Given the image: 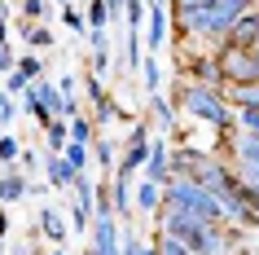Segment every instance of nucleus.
I'll return each mask as SVG.
<instances>
[{
	"label": "nucleus",
	"instance_id": "1",
	"mask_svg": "<svg viewBox=\"0 0 259 255\" xmlns=\"http://www.w3.org/2000/svg\"><path fill=\"white\" fill-rule=\"evenodd\" d=\"M176 110H185L193 123H206L215 132H233V106L224 101V88H206V84H193L180 75L176 80Z\"/></svg>",
	"mask_w": 259,
	"mask_h": 255
},
{
	"label": "nucleus",
	"instance_id": "2",
	"mask_svg": "<svg viewBox=\"0 0 259 255\" xmlns=\"http://www.w3.org/2000/svg\"><path fill=\"white\" fill-rule=\"evenodd\" d=\"M163 207H167V211H180V215L211 220V225H224L215 194H206V189L198 185V180H189V176H171V180L163 185Z\"/></svg>",
	"mask_w": 259,
	"mask_h": 255
},
{
	"label": "nucleus",
	"instance_id": "3",
	"mask_svg": "<svg viewBox=\"0 0 259 255\" xmlns=\"http://www.w3.org/2000/svg\"><path fill=\"white\" fill-rule=\"evenodd\" d=\"M237 242H242V233H237L233 225L198 220V225L189 229L185 246H189V255H237Z\"/></svg>",
	"mask_w": 259,
	"mask_h": 255
},
{
	"label": "nucleus",
	"instance_id": "4",
	"mask_svg": "<svg viewBox=\"0 0 259 255\" xmlns=\"http://www.w3.org/2000/svg\"><path fill=\"white\" fill-rule=\"evenodd\" d=\"M215 66H220V84H224V88H233V84H259L255 49H229V44H220L215 49Z\"/></svg>",
	"mask_w": 259,
	"mask_h": 255
},
{
	"label": "nucleus",
	"instance_id": "5",
	"mask_svg": "<svg viewBox=\"0 0 259 255\" xmlns=\"http://www.w3.org/2000/svg\"><path fill=\"white\" fill-rule=\"evenodd\" d=\"M145 159H150V123H132V136H127V145L119 150V167H114V176L132 180V176L145 167Z\"/></svg>",
	"mask_w": 259,
	"mask_h": 255
},
{
	"label": "nucleus",
	"instance_id": "6",
	"mask_svg": "<svg viewBox=\"0 0 259 255\" xmlns=\"http://www.w3.org/2000/svg\"><path fill=\"white\" fill-rule=\"evenodd\" d=\"M189 180H198V185L206 189V194H224V189H233L237 185V176H233V167L220 154H202L198 159V167L189 172Z\"/></svg>",
	"mask_w": 259,
	"mask_h": 255
},
{
	"label": "nucleus",
	"instance_id": "7",
	"mask_svg": "<svg viewBox=\"0 0 259 255\" xmlns=\"http://www.w3.org/2000/svg\"><path fill=\"white\" fill-rule=\"evenodd\" d=\"M141 172L154 185H167L171 180V145H167V136H150V159H145Z\"/></svg>",
	"mask_w": 259,
	"mask_h": 255
},
{
	"label": "nucleus",
	"instance_id": "8",
	"mask_svg": "<svg viewBox=\"0 0 259 255\" xmlns=\"http://www.w3.org/2000/svg\"><path fill=\"white\" fill-rule=\"evenodd\" d=\"M185 80L206 84V88H224L220 84V66H215V49L211 53H185Z\"/></svg>",
	"mask_w": 259,
	"mask_h": 255
},
{
	"label": "nucleus",
	"instance_id": "9",
	"mask_svg": "<svg viewBox=\"0 0 259 255\" xmlns=\"http://www.w3.org/2000/svg\"><path fill=\"white\" fill-rule=\"evenodd\" d=\"M220 44H229V49H255V44H259V9L242 14V18L229 27V35H224ZM220 44H215V49H220Z\"/></svg>",
	"mask_w": 259,
	"mask_h": 255
},
{
	"label": "nucleus",
	"instance_id": "10",
	"mask_svg": "<svg viewBox=\"0 0 259 255\" xmlns=\"http://www.w3.org/2000/svg\"><path fill=\"white\" fill-rule=\"evenodd\" d=\"M167 31H171V14H167V5H154L150 14H145V44H150V57L167 44Z\"/></svg>",
	"mask_w": 259,
	"mask_h": 255
},
{
	"label": "nucleus",
	"instance_id": "11",
	"mask_svg": "<svg viewBox=\"0 0 259 255\" xmlns=\"http://www.w3.org/2000/svg\"><path fill=\"white\" fill-rule=\"evenodd\" d=\"M106 198H110V211H114V220L132 215V180L110 176V180H106Z\"/></svg>",
	"mask_w": 259,
	"mask_h": 255
},
{
	"label": "nucleus",
	"instance_id": "12",
	"mask_svg": "<svg viewBox=\"0 0 259 255\" xmlns=\"http://www.w3.org/2000/svg\"><path fill=\"white\" fill-rule=\"evenodd\" d=\"M132 207L145 211V215H158V207H163V185H154V180L141 176L137 185H132Z\"/></svg>",
	"mask_w": 259,
	"mask_h": 255
},
{
	"label": "nucleus",
	"instance_id": "13",
	"mask_svg": "<svg viewBox=\"0 0 259 255\" xmlns=\"http://www.w3.org/2000/svg\"><path fill=\"white\" fill-rule=\"evenodd\" d=\"M22 198H27V176L18 172V167H0V202L14 207Z\"/></svg>",
	"mask_w": 259,
	"mask_h": 255
},
{
	"label": "nucleus",
	"instance_id": "14",
	"mask_svg": "<svg viewBox=\"0 0 259 255\" xmlns=\"http://www.w3.org/2000/svg\"><path fill=\"white\" fill-rule=\"evenodd\" d=\"M44 180H49V189H70L75 172H70V163L62 154H44Z\"/></svg>",
	"mask_w": 259,
	"mask_h": 255
},
{
	"label": "nucleus",
	"instance_id": "15",
	"mask_svg": "<svg viewBox=\"0 0 259 255\" xmlns=\"http://www.w3.org/2000/svg\"><path fill=\"white\" fill-rule=\"evenodd\" d=\"M40 233L53 242V246H66V233H70V229H66V220H62V211L44 207V211H40Z\"/></svg>",
	"mask_w": 259,
	"mask_h": 255
},
{
	"label": "nucleus",
	"instance_id": "16",
	"mask_svg": "<svg viewBox=\"0 0 259 255\" xmlns=\"http://www.w3.org/2000/svg\"><path fill=\"white\" fill-rule=\"evenodd\" d=\"M229 150H233V159H237V167H259V136L237 132Z\"/></svg>",
	"mask_w": 259,
	"mask_h": 255
},
{
	"label": "nucleus",
	"instance_id": "17",
	"mask_svg": "<svg viewBox=\"0 0 259 255\" xmlns=\"http://www.w3.org/2000/svg\"><path fill=\"white\" fill-rule=\"evenodd\" d=\"M224 101L233 110H259V84H233L224 88Z\"/></svg>",
	"mask_w": 259,
	"mask_h": 255
},
{
	"label": "nucleus",
	"instance_id": "18",
	"mask_svg": "<svg viewBox=\"0 0 259 255\" xmlns=\"http://www.w3.org/2000/svg\"><path fill=\"white\" fill-rule=\"evenodd\" d=\"M88 44H93V75L101 80L110 70V53H114V49H110V35L106 31H88Z\"/></svg>",
	"mask_w": 259,
	"mask_h": 255
},
{
	"label": "nucleus",
	"instance_id": "19",
	"mask_svg": "<svg viewBox=\"0 0 259 255\" xmlns=\"http://www.w3.org/2000/svg\"><path fill=\"white\" fill-rule=\"evenodd\" d=\"M150 115H154L150 128H158V132H171V128H176V106H171L163 93H154V97H150Z\"/></svg>",
	"mask_w": 259,
	"mask_h": 255
},
{
	"label": "nucleus",
	"instance_id": "20",
	"mask_svg": "<svg viewBox=\"0 0 259 255\" xmlns=\"http://www.w3.org/2000/svg\"><path fill=\"white\" fill-rule=\"evenodd\" d=\"M93 159H97V167H101V172L106 176H114V167H119V145H114V141H110V136H97L93 145Z\"/></svg>",
	"mask_w": 259,
	"mask_h": 255
},
{
	"label": "nucleus",
	"instance_id": "21",
	"mask_svg": "<svg viewBox=\"0 0 259 255\" xmlns=\"http://www.w3.org/2000/svg\"><path fill=\"white\" fill-rule=\"evenodd\" d=\"M123 57H127V75H141V62H145L141 31H127V35H123Z\"/></svg>",
	"mask_w": 259,
	"mask_h": 255
},
{
	"label": "nucleus",
	"instance_id": "22",
	"mask_svg": "<svg viewBox=\"0 0 259 255\" xmlns=\"http://www.w3.org/2000/svg\"><path fill=\"white\" fill-rule=\"evenodd\" d=\"M66 132H70L75 145H93V141H97V123L88 119V115H75V119L66 123Z\"/></svg>",
	"mask_w": 259,
	"mask_h": 255
},
{
	"label": "nucleus",
	"instance_id": "23",
	"mask_svg": "<svg viewBox=\"0 0 259 255\" xmlns=\"http://www.w3.org/2000/svg\"><path fill=\"white\" fill-rule=\"evenodd\" d=\"M114 18H110V9L101 5V0H88V9H83V27L88 31H106Z\"/></svg>",
	"mask_w": 259,
	"mask_h": 255
},
{
	"label": "nucleus",
	"instance_id": "24",
	"mask_svg": "<svg viewBox=\"0 0 259 255\" xmlns=\"http://www.w3.org/2000/svg\"><path fill=\"white\" fill-rule=\"evenodd\" d=\"M44 141H49V154H62L70 145V132H66V119H53L44 128Z\"/></svg>",
	"mask_w": 259,
	"mask_h": 255
},
{
	"label": "nucleus",
	"instance_id": "25",
	"mask_svg": "<svg viewBox=\"0 0 259 255\" xmlns=\"http://www.w3.org/2000/svg\"><path fill=\"white\" fill-rule=\"evenodd\" d=\"M14 70H18L27 84H35V80L44 75V57H40V53H18V66H14Z\"/></svg>",
	"mask_w": 259,
	"mask_h": 255
},
{
	"label": "nucleus",
	"instance_id": "26",
	"mask_svg": "<svg viewBox=\"0 0 259 255\" xmlns=\"http://www.w3.org/2000/svg\"><path fill=\"white\" fill-rule=\"evenodd\" d=\"M202 159V150H171V176H189Z\"/></svg>",
	"mask_w": 259,
	"mask_h": 255
},
{
	"label": "nucleus",
	"instance_id": "27",
	"mask_svg": "<svg viewBox=\"0 0 259 255\" xmlns=\"http://www.w3.org/2000/svg\"><path fill=\"white\" fill-rule=\"evenodd\" d=\"M62 159L70 163V172L79 176V172H88V163H93V150H88V145H75V141H70V145L62 150Z\"/></svg>",
	"mask_w": 259,
	"mask_h": 255
},
{
	"label": "nucleus",
	"instance_id": "28",
	"mask_svg": "<svg viewBox=\"0 0 259 255\" xmlns=\"http://www.w3.org/2000/svg\"><path fill=\"white\" fill-rule=\"evenodd\" d=\"M22 40H27V49H53V31L44 27V22H31L22 31Z\"/></svg>",
	"mask_w": 259,
	"mask_h": 255
},
{
	"label": "nucleus",
	"instance_id": "29",
	"mask_svg": "<svg viewBox=\"0 0 259 255\" xmlns=\"http://www.w3.org/2000/svg\"><path fill=\"white\" fill-rule=\"evenodd\" d=\"M145 0H123V22H127V31H141L145 27Z\"/></svg>",
	"mask_w": 259,
	"mask_h": 255
},
{
	"label": "nucleus",
	"instance_id": "30",
	"mask_svg": "<svg viewBox=\"0 0 259 255\" xmlns=\"http://www.w3.org/2000/svg\"><path fill=\"white\" fill-rule=\"evenodd\" d=\"M14 9L22 22H40V18H49V0H18Z\"/></svg>",
	"mask_w": 259,
	"mask_h": 255
},
{
	"label": "nucleus",
	"instance_id": "31",
	"mask_svg": "<svg viewBox=\"0 0 259 255\" xmlns=\"http://www.w3.org/2000/svg\"><path fill=\"white\" fill-rule=\"evenodd\" d=\"M18 154H22V141L14 132L0 136V167H18Z\"/></svg>",
	"mask_w": 259,
	"mask_h": 255
},
{
	"label": "nucleus",
	"instance_id": "32",
	"mask_svg": "<svg viewBox=\"0 0 259 255\" xmlns=\"http://www.w3.org/2000/svg\"><path fill=\"white\" fill-rule=\"evenodd\" d=\"M141 80H145V88H150V97L163 88V70H158V57L145 53V62H141Z\"/></svg>",
	"mask_w": 259,
	"mask_h": 255
},
{
	"label": "nucleus",
	"instance_id": "33",
	"mask_svg": "<svg viewBox=\"0 0 259 255\" xmlns=\"http://www.w3.org/2000/svg\"><path fill=\"white\" fill-rule=\"evenodd\" d=\"M233 132L259 136V110H233Z\"/></svg>",
	"mask_w": 259,
	"mask_h": 255
},
{
	"label": "nucleus",
	"instance_id": "34",
	"mask_svg": "<svg viewBox=\"0 0 259 255\" xmlns=\"http://www.w3.org/2000/svg\"><path fill=\"white\" fill-rule=\"evenodd\" d=\"M114 119H119V106H114V97L106 93V97L93 106V123H114Z\"/></svg>",
	"mask_w": 259,
	"mask_h": 255
},
{
	"label": "nucleus",
	"instance_id": "35",
	"mask_svg": "<svg viewBox=\"0 0 259 255\" xmlns=\"http://www.w3.org/2000/svg\"><path fill=\"white\" fill-rule=\"evenodd\" d=\"M35 167H44V154L40 150H31V145H22V154H18V172H35Z\"/></svg>",
	"mask_w": 259,
	"mask_h": 255
},
{
	"label": "nucleus",
	"instance_id": "36",
	"mask_svg": "<svg viewBox=\"0 0 259 255\" xmlns=\"http://www.w3.org/2000/svg\"><path fill=\"white\" fill-rule=\"evenodd\" d=\"M0 84H5V88H0V93H5V97H22V93H27V88H31V84L22 80V75H18V70H9V75H5V80H0Z\"/></svg>",
	"mask_w": 259,
	"mask_h": 255
},
{
	"label": "nucleus",
	"instance_id": "37",
	"mask_svg": "<svg viewBox=\"0 0 259 255\" xmlns=\"http://www.w3.org/2000/svg\"><path fill=\"white\" fill-rule=\"evenodd\" d=\"M154 251H158V255H189V246H185V242H176V238H163V233H158V238H154Z\"/></svg>",
	"mask_w": 259,
	"mask_h": 255
},
{
	"label": "nucleus",
	"instance_id": "38",
	"mask_svg": "<svg viewBox=\"0 0 259 255\" xmlns=\"http://www.w3.org/2000/svg\"><path fill=\"white\" fill-rule=\"evenodd\" d=\"M106 93H110V88L97 80V75H88V80H83V97H88V106H97V101H101Z\"/></svg>",
	"mask_w": 259,
	"mask_h": 255
},
{
	"label": "nucleus",
	"instance_id": "39",
	"mask_svg": "<svg viewBox=\"0 0 259 255\" xmlns=\"http://www.w3.org/2000/svg\"><path fill=\"white\" fill-rule=\"evenodd\" d=\"M62 22H66L70 31H88V27H83V9H75V5H66V9H62Z\"/></svg>",
	"mask_w": 259,
	"mask_h": 255
},
{
	"label": "nucleus",
	"instance_id": "40",
	"mask_svg": "<svg viewBox=\"0 0 259 255\" xmlns=\"http://www.w3.org/2000/svg\"><path fill=\"white\" fill-rule=\"evenodd\" d=\"M14 119H18V101L0 93V123H14Z\"/></svg>",
	"mask_w": 259,
	"mask_h": 255
},
{
	"label": "nucleus",
	"instance_id": "41",
	"mask_svg": "<svg viewBox=\"0 0 259 255\" xmlns=\"http://www.w3.org/2000/svg\"><path fill=\"white\" fill-rule=\"evenodd\" d=\"M57 93H62V97H75V75H62V84H57Z\"/></svg>",
	"mask_w": 259,
	"mask_h": 255
},
{
	"label": "nucleus",
	"instance_id": "42",
	"mask_svg": "<svg viewBox=\"0 0 259 255\" xmlns=\"http://www.w3.org/2000/svg\"><path fill=\"white\" fill-rule=\"evenodd\" d=\"M101 5L110 9V18H123V0H101Z\"/></svg>",
	"mask_w": 259,
	"mask_h": 255
},
{
	"label": "nucleus",
	"instance_id": "43",
	"mask_svg": "<svg viewBox=\"0 0 259 255\" xmlns=\"http://www.w3.org/2000/svg\"><path fill=\"white\" fill-rule=\"evenodd\" d=\"M5 233H9V211L0 207V242H5Z\"/></svg>",
	"mask_w": 259,
	"mask_h": 255
},
{
	"label": "nucleus",
	"instance_id": "44",
	"mask_svg": "<svg viewBox=\"0 0 259 255\" xmlns=\"http://www.w3.org/2000/svg\"><path fill=\"white\" fill-rule=\"evenodd\" d=\"M0 44H9V14L0 18Z\"/></svg>",
	"mask_w": 259,
	"mask_h": 255
},
{
	"label": "nucleus",
	"instance_id": "45",
	"mask_svg": "<svg viewBox=\"0 0 259 255\" xmlns=\"http://www.w3.org/2000/svg\"><path fill=\"white\" fill-rule=\"evenodd\" d=\"M145 255H158V251H154V242H145Z\"/></svg>",
	"mask_w": 259,
	"mask_h": 255
},
{
	"label": "nucleus",
	"instance_id": "46",
	"mask_svg": "<svg viewBox=\"0 0 259 255\" xmlns=\"http://www.w3.org/2000/svg\"><path fill=\"white\" fill-rule=\"evenodd\" d=\"M49 255H66V246H53V251H49Z\"/></svg>",
	"mask_w": 259,
	"mask_h": 255
},
{
	"label": "nucleus",
	"instance_id": "47",
	"mask_svg": "<svg viewBox=\"0 0 259 255\" xmlns=\"http://www.w3.org/2000/svg\"><path fill=\"white\" fill-rule=\"evenodd\" d=\"M5 14H9V9H5V0H0V18H5Z\"/></svg>",
	"mask_w": 259,
	"mask_h": 255
},
{
	"label": "nucleus",
	"instance_id": "48",
	"mask_svg": "<svg viewBox=\"0 0 259 255\" xmlns=\"http://www.w3.org/2000/svg\"><path fill=\"white\" fill-rule=\"evenodd\" d=\"M57 5H62V9H66V5H70V0H57Z\"/></svg>",
	"mask_w": 259,
	"mask_h": 255
},
{
	"label": "nucleus",
	"instance_id": "49",
	"mask_svg": "<svg viewBox=\"0 0 259 255\" xmlns=\"http://www.w3.org/2000/svg\"><path fill=\"white\" fill-rule=\"evenodd\" d=\"M0 255H5V242H0Z\"/></svg>",
	"mask_w": 259,
	"mask_h": 255
},
{
	"label": "nucleus",
	"instance_id": "50",
	"mask_svg": "<svg viewBox=\"0 0 259 255\" xmlns=\"http://www.w3.org/2000/svg\"><path fill=\"white\" fill-rule=\"evenodd\" d=\"M255 9H259V0H255Z\"/></svg>",
	"mask_w": 259,
	"mask_h": 255
}]
</instances>
